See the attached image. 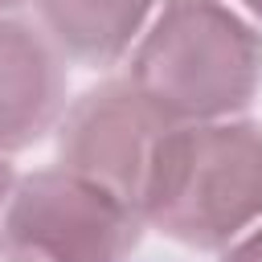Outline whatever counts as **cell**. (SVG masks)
I'll return each mask as SVG.
<instances>
[{
  "label": "cell",
  "instance_id": "cell-1",
  "mask_svg": "<svg viewBox=\"0 0 262 262\" xmlns=\"http://www.w3.org/2000/svg\"><path fill=\"white\" fill-rule=\"evenodd\" d=\"M139 217L196 250L237 242L262 217V127L176 123L143 180Z\"/></svg>",
  "mask_w": 262,
  "mask_h": 262
},
{
  "label": "cell",
  "instance_id": "cell-2",
  "mask_svg": "<svg viewBox=\"0 0 262 262\" xmlns=\"http://www.w3.org/2000/svg\"><path fill=\"white\" fill-rule=\"evenodd\" d=\"M172 123L242 111L262 82V37L221 0H164L127 74Z\"/></svg>",
  "mask_w": 262,
  "mask_h": 262
},
{
  "label": "cell",
  "instance_id": "cell-3",
  "mask_svg": "<svg viewBox=\"0 0 262 262\" xmlns=\"http://www.w3.org/2000/svg\"><path fill=\"white\" fill-rule=\"evenodd\" d=\"M143 217L119 192L45 168L12 184L0 209L4 262H123L139 242Z\"/></svg>",
  "mask_w": 262,
  "mask_h": 262
},
{
  "label": "cell",
  "instance_id": "cell-4",
  "mask_svg": "<svg viewBox=\"0 0 262 262\" xmlns=\"http://www.w3.org/2000/svg\"><path fill=\"white\" fill-rule=\"evenodd\" d=\"M172 127L176 123L131 78H106L61 111L57 156L61 168L119 192L139 209L143 180Z\"/></svg>",
  "mask_w": 262,
  "mask_h": 262
},
{
  "label": "cell",
  "instance_id": "cell-5",
  "mask_svg": "<svg viewBox=\"0 0 262 262\" xmlns=\"http://www.w3.org/2000/svg\"><path fill=\"white\" fill-rule=\"evenodd\" d=\"M66 111L57 45L20 20L0 16V151L29 147Z\"/></svg>",
  "mask_w": 262,
  "mask_h": 262
},
{
  "label": "cell",
  "instance_id": "cell-6",
  "mask_svg": "<svg viewBox=\"0 0 262 262\" xmlns=\"http://www.w3.org/2000/svg\"><path fill=\"white\" fill-rule=\"evenodd\" d=\"M37 8L57 53L106 66L131 49L156 0H37Z\"/></svg>",
  "mask_w": 262,
  "mask_h": 262
},
{
  "label": "cell",
  "instance_id": "cell-7",
  "mask_svg": "<svg viewBox=\"0 0 262 262\" xmlns=\"http://www.w3.org/2000/svg\"><path fill=\"white\" fill-rule=\"evenodd\" d=\"M225 262H262V225H258L254 233H242V237L229 246Z\"/></svg>",
  "mask_w": 262,
  "mask_h": 262
},
{
  "label": "cell",
  "instance_id": "cell-8",
  "mask_svg": "<svg viewBox=\"0 0 262 262\" xmlns=\"http://www.w3.org/2000/svg\"><path fill=\"white\" fill-rule=\"evenodd\" d=\"M12 184H16V180H12V168H8L4 160H0V209H4V201H8V192H12Z\"/></svg>",
  "mask_w": 262,
  "mask_h": 262
},
{
  "label": "cell",
  "instance_id": "cell-9",
  "mask_svg": "<svg viewBox=\"0 0 262 262\" xmlns=\"http://www.w3.org/2000/svg\"><path fill=\"white\" fill-rule=\"evenodd\" d=\"M242 4H246L250 12H258V16H262V0H242Z\"/></svg>",
  "mask_w": 262,
  "mask_h": 262
},
{
  "label": "cell",
  "instance_id": "cell-10",
  "mask_svg": "<svg viewBox=\"0 0 262 262\" xmlns=\"http://www.w3.org/2000/svg\"><path fill=\"white\" fill-rule=\"evenodd\" d=\"M16 4H20V0H0V12H4V8H16Z\"/></svg>",
  "mask_w": 262,
  "mask_h": 262
}]
</instances>
